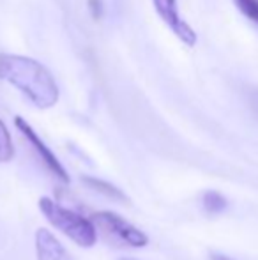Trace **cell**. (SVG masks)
<instances>
[{
    "instance_id": "obj_6",
    "label": "cell",
    "mask_w": 258,
    "mask_h": 260,
    "mask_svg": "<svg viewBox=\"0 0 258 260\" xmlns=\"http://www.w3.org/2000/svg\"><path fill=\"white\" fill-rule=\"evenodd\" d=\"M35 253L38 260H75L62 243L46 229L35 232Z\"/></svg>"
},
{
    "instance_id": "obj_9",
    "label": "cell",
    "mask_w": 258,
    "mask_h": 260,
    "mask_svg": "<svg viewBox=\"0 0 258 260\" xmlns=\"http://www.w3.org/2000/svg\"><path fill=\"white\" fill-rule=\"evenodd\" d=\"M227 206H228L227 199H225L221 193L207 191L205 195H203V207H205V211L210 212V214H217V212L225 211Z\"/></svg>"
},
{
    "instance_id": "obj_13",
    "label": "cell",
    "mask_w": 258,
    "mask_h": 260,
    "mask_svg": "<svg viewBox=\"0 0 258 260\" xmlns=\"http://www.w3.org/2000/svg\"><path fill=\"white\" fill-rule=\"evenodd\" d=\"M122 260H134V258H122Z\"/></svg>"
},
{
    "instance_id": "obj_1",
    "label": "cell",
    "mask_w": 258,
    "mask_h": 260,
    "mask_svg": "<svg viewBox=\"0 0 258 260\" xmlns=\"http://www.w3.org/2000/svg\"><path fill=\"white\" fill-rule=\"evenodd\" d=\"M0 80L18 89L35 108L48 110L59 101V85L53 75L30 57L0 53Z\"/></svg>"
},
{
    "instance_id": "obj_10",
    "label": "cell",
    "mask_w": 258,
    "mask_h": 260,
    "mask_svg": "<svg viewBox=\"0 0 258 260\" xmlns=\"http://www.w3.org/2000/svg\"><path fill=\"white\" fill-rule=\"evenodd\" d=\"M234 2L242 14H246L249 20L258 25V0H234Z\"/></svg>"
},
{
    "instance_id": "obj_11",
    "label": "cell",
    "mask_w": 258,
    "mask_h": 260,
    "mask_svg": "<svg viewBox=\"0 0 258 260\" xmlns=\"http://www.w3.org/2000/svg\"><path fill=\"white\" fill-rule=\"evenodd\" d=\"M87 4H89V11L94 20H99V18L103 16V9H104L103 0H87Z\"/></svg>"
},
{
    "instance_id": "obj_5",
    "label": "cell",
    "mask_w": 258,
    "mask_h": 260,
    "mask_svg": "<svg viewBox=\"0 0 258 260\" xmlns=\"http://www.w3.org/2000/svg\"><path fill=\"white\" fill-rule=\"evenodd\" d=\"M156 13L159 14L165 25L188 46L196 45V32L186 21L180 18L179 9H177V0H152Z\"/></svg>"
},
{
    "instance_id": "obj_8",
    "label": "cell",
    "mask_w": 258,
    "mask_h": 260,
    "mask_svg": "<svg viewBox=\"0 0 258 260\" xmlns=\"http://www.w3.org/2000/svg\"><path fill=\"white\" fill-rule=\"evenodd\" d=\"M14 157V145L6 124L0 119V163H9Z\"/></svg>"
},
{
    "instance_id": "obj_7",
    "label": "cell",
    "mask_w": 258,
    "mask_h": 260,
    "mask_svg": "<svg viewBox=\"0 0 258 260\" xmlns=\"http://www.w3.org/2000/svg\"><path fill=\"white\" fill-rule=\"evenodd\" d=\"M82 181L85 182L90 189H94V191L101 193V195L108 197V199H112V200H117V202H128L129 200L121 188H117V186L110 184V182H106V181H101V179H96V177H82Z\"/></svg>"
},
{
    "instance_id": "obj_12",
    "label": "cell",
    "mask_w": 258,
    "mask_h": 260,
    "mask_svg": "<svg viewBox=\"0 0 258 260\" xmlns=\"http://www.w3.org/2000/svg\"><path fill=\"white\" fill-rule=\"evenodd\" d=\"M212 260H232V258H228V257H225V255H214Z\"/></svg>"
},
{
    "instance_id": "obj_2",
    "label": "cell",
    "mask_w": 258,
    "mask_h": 260,
    "mask_svg": "<svg viewBox=\"0 0 258 260\" xmlns=\"http://www.w3.org/2000/svg\"><path fill=\"white\" fill-rule=\"evenodd\" d=\"M39 209L45 214V218L53 225L57 230L75 241L82 248H92L97 241V230L90 219L83 218L82 214L71 211V209L60 206L59 202L43 197L39 199Z\"/></svg>"
},
{
    "instance_id": "obj_3",
    "label": "cell",
    "mask_w": 258,
    "mask_h": 260,
    "mask_svg": "<svg viewBox=\"0 0 258 260\" xmlns=\"http://www.w3.org/2000/svg\"><path fill=\"white\" fill-rule=\"evenodd\" d=\"M90 221L94 223V226L103 230L108 237H114L115 241H119L121 244H126V246L143 248L149 243L147 234L141 232L140 229L131 225L129 221H126L122 216L115 214L112 211L94 212Z\"/></svg>"
},
{
    "instance_id": "obj_4",
    "label": "cell",
    "mask_w": 258,
    "mask_h": 260,
    "mask_svg": "<svg viewBox=\"0 0 258 260\" xmlns=\"http://www.w3.org/2000/svg\"><path fill=\"white\" fill-rule=\"evenodd\" d=\"M14 124H16L18 131H20V133L28 140V144L34 147V151L38 152L39 157H41V161L45 163V167L48 168L50 174L55 175V177L59 179L60 182H64V184H69L67 170H65L64 165L59 161V157L52 152V149H50L48 145L41 140V137L35 133L34 127H32L30 124L23 119V117H16V119H14Z\"/></svg>"
}]
</instances>
